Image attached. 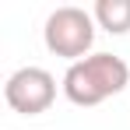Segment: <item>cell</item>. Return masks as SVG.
<instances>
[{
  "instance_id": "obj_4",
  "label": "cell",
  "mask_w": 130,
  "mask_h": 130,
  "mask_svg": "<svg viewBox=\"0 0 130 130\" xmlns=\"http://www.w3.org/2000/svg\"><path fill=\"white\" fill-rule=\"evenodd\" d=\"M91 18L109 35H123V32H130V0H99Z\"/></svg>"
},
{
  "instance_id": "obj_2",
  "label": "cell",
  "mask_w": 130,
  "mask_h": 130,
  "mask_svg": "<svg viewBox=\"0 0 130 130\" xmlns=\"http://www.w3.org/2000/svg\"><path fill=\"white\" fill-rule=\"evenodd\" d=\"M42 39H46L49 53L77 63V60H85V53L95 42V18L88 14L85 7H56L46 18Z\"/></svg>"
},
{
  "instance_id": "obj_1",
  "label": "cell",
  "mask_w": 130,
  "mask_h": 130,
  "mask_svg": "<svg viewBox=\"0 0 130 130\" xmlns=\"http://www.w3.org/2000/svg\"><path fill=\"white\" fill-rule=\"evenodd\" d=\"M127 85H130V67L112 53H91L85 60L70 63L63 74V95L85 109L120 95Z\"/></svg>"
},
{
  "instance_id": "obj_3",
  "label": "cell",
  "mask_w": 130,
  "mask_h": 130,
  "mask_svg": "<svg viewBox=\"0 0 130 130\" xmlns=\"http://www.w3.org/2000/svg\"><path fill=\"white\" fill-rule=\"evenodd\" d=\"M4 99H7V106L14 109V112H21V116H39L56 99V77L49 70H42V67H21V70H14L7 77Z\"/></svg>"
}]
</instances>
